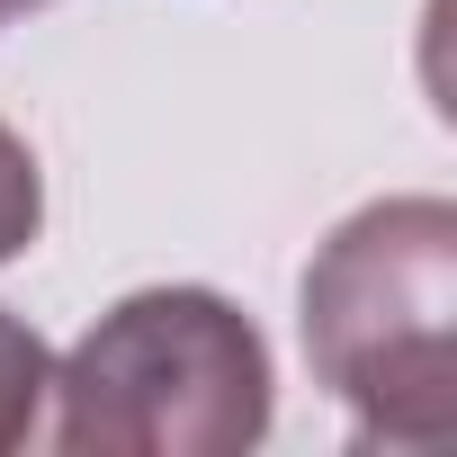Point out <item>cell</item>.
<instances>
[{"label": "cell", "mask_w": 457, "mask_h": 457, "mask_svg": "<svg viewBox=\"0 0 457 457\" xmlns=\"http://www.w3.org/2000/svg\"><path fill=\"white\" fill-rule=\"evenodd\" d=\"M305 359L350 403L359 448L457 439V206H359L305 270Z\"/></svg>", "instance_id": "cell-1"}, {"label": "cell", "mask_w": 457, "mask_h": 457, "mask_svg": "<svg viewBox=\"0 0 457 457\" xmlns=\"http://www.w3.org/2000/svg\"><path fill=\"white\" fill-rule=\"evenodd\" d=\"M72 457H243L270 430V350L206 287H144L54 368Z\"/></svg>", "instance_id": "cell-2"}, {"label": "cell", "mask_w": 457, "mask_h": 457, "mask_svg": "<svg viewBox=\"0 0 457 457\" xmlns=\"http://www.w3.org/2000/svg\"><path fill=\"white\" fill-rule=\"evenodd\" d=\"M54 395V359H46V341L0 305V448H19L28 430H37V403Z\"/></svg>", "instance_id": "cell-3"}, {"label": "cell", "mask_w": 457, "mask_h": 457, "mask_svg": "<svg viewBox=\"0 0 457 457\" xmlns=\"http://www.w3.org/2000/svg\"><path fill=\"white\" fill-rule=\"evenodd\" d=\"M46 224V179H37V153L0 126V261H19Z\"/></svg>", "instance_id": "cell-4"}, {"label": "cell", "mask_w": 457, "mask_h": 457, "mask_svg": "<svg viewBox=\"0 0 457 457\" xmlns=\"http://www.w3.org/2000/svg\"><path fill=\"white\" fill-rule=\"evenodd\" d=\"M28 10H46V0H0V28H10V19H28Z\"/></svg>", "instance_id": "cell-5"}]
</instances>
